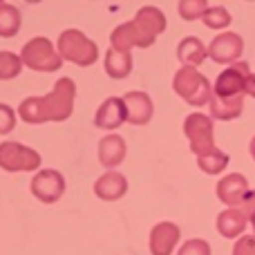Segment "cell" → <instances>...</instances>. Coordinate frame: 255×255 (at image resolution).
Instances as JSON below:
<instances>
[{"mask_svg":"<svg viewBox=\"0 0 255 255\" xmlns=\"http://www.w3.org/2000/svg\"><path fill=\"white\" fill-rule=\"evenodd\" d=\"M76 85L72 79H58L54 90L45 97H29L20 103L18 115L27 124H45V121H65L74 110Z\"/></svg>","mask_w":255,"mask_h":255,"instance_id":"cell-1","label":"cell"},{"mask_svg":"<svg viewBox=\"0 0 255 255\" xmlns=\"http://www.w3.org/2000/svg\"><path fill=\"white\" fill-rule=\"evenodd\" d=\"M166 29V16L159 7H141L130 22L119 25L112 31V47L119 52H130V47H150L157 36Z\"/></svg>","mask_w":255,"mask_h":255,"instance_id":"cell-2","label":"cell"},{"mask_svg":"<svg viewBox=\"0 0 255 255\" xmlns=\"http://www.w3.org/2000/svg\"><path fill=\"white\" fill-rule=\"evenodd\" d=\"M172 90L190 106H206L213 99V88L202 72L193 67H181L172 79Z\"/></svg>","mask_w":255,"mask_h":255,"instance_id":"cell-3","label":"cell"},{"mask_svg":"<svg viewBox=\"0 0 255 255\" xmlns=\"http://www.w3.org/2000/svg\"><path fill=\"white\" fill-rule=\"evenodd\" d=\"M58 54L65 61L74 63V65L88 67L94 65L99 58V47L79 29H67L58 38Z\"/></svg>","mask_w":255,"mask_h":255,"instance_id":"cell-4","label":"cell"},{"mask_svg":"<svg viewBox=\"0 0 255 255\" xmlns=\"http://www.w3.org/2000/svg\"><path fill=\"white\" fill-rule=\"evenodd\" d=\"M20 61L22 65L31 67L36 72H56L63 63V56L47 38L38 36V38H31L29 43H25L20 52Z\"/></svg>","mask_w":255,"mask_h":255,"instance_id":"cell-5","label":"cell"},{"mask_svg":"<svg viewBox=\"0 0 255 255\" xmlns=\"http://www.w3.org/2000/svg\"><path fill=\"white\" fill-rule=\"evenodd\" d=\"M40 166V154L16 141L0 143V168L7 172H31Z\"/></svg>","mask_w":255,"mask_h":255,"instance_id":"cell-6","label":"cell"},{"mask_svg":"<svg viewBox=\"0 0 255 255\" xmlns=\"http://www.w3.org/2000/svg\"><path fill=\"white\" fill-rule=\"evenodd\" d=\"M184 132L190 141V150H193L197 157H204V154L215 152V139H213V119L206 115H195L186 117L184 124Z\"/></svg>","mask_w":255,"mask_h":255,"instance_id":"cell-7","label":"cell"},{"mask_svg":"<svg viewBox=\"0 0 255 255\" xmlns=\"http://www.w3.org/2000/svg\"><path fill=\"white\" fill-rule=\"evenodd\" d=\"M251 79V70L249 63H233L229 70H224L215 81L213 94L222 99H233V97H244L247 94V85Z\"/></svg>","mask_w":255,"mask_h":255,"instance_id":"cell-8","label":"cell"},{"mask_svg":"<svg viewBox=\"0 0 255 255\" xmlns=\"http://www.w3.org/2000/svg\"><path fill=\"white\" fill-rule=\"evenodd\" d=\"M65 193V179L58 170H43L31 179V195L43 204H54Z\"/></svg>","mask_w":255,"mask_h":255,"instance_id":"cell-9","label":"cell"},{"mask_svg":"<svg viewBox=\"0 0 255 255\" xmlns=\"http://www.w3.org/2000/svg\"><path fill=\"white\" fill-rule=\"evenodd\" d=\"M244 52V40L242 36L233 34V31H224V34L215 36L208 47V56L215 63H235Z\"/></svg>","mask_w":255,"mask_h":255,"instance_id":"cell-10","label":"cell"},{"mask_svg":"<svg viewBox=\"0 0 255 255\" xmlns=\"http://www.w3.org/2000/svg\"><path fill=\"white\" fill-rule=\"evenodd\" d=\"M249 193H251V190H249V181H247V177H242V175H226L224 179H220V184H217V197L229 208H240Z\"/></svg>","mask_w":255,"mask_h":255,"instance_id":"cell-11","label":"cell"},{"mask_svg":"<svg viewBox=\"0 0 255 255\" xmlns=\"http://www.w3.org/2000/svg\"><path fill=\"white\" fill-rule=\"evenodd\" d=\"M179 226L172 222H159L150 231V251L152 255H170L175 244L179 242Z\"/></svg>","mask_w":255,"mask_h":255,"instance_id":"cell-12","label":"cell"},{"mask_svg":"<svg viewBox=\"0 0 255 255\" xmlns=\"http://www.w3.org/2000/svg\"><path fill=\"white\" fill-rule=\"evenodd\" d=\"M126 110H128V121L134 126H145L152 119V101L145 92H128L124 97Z\"/></svg>","mask_w":255,"mask_h":255,"instance_id":"cell-13","label":"cell"},{"mask_svg":"<svg viewBox=\"0 0 255 255\" xmlns=\"http://www.w3.org/2000/svg\"><path fill=\"white\" fill-rule=\"evenodd\" d=\"M124 121H128V110L124 99L119 97H110L108 101H103V106L97 112V126L103 130H115L119 128Z\"/></svg>","mask_w":255,"mask_h":255,"instance_id":"cell-14","label":"cell"},{"mask_svg":"<svg viewBox=\"0 0 255 255\" xmlns=\"http://www.w3.org/2000/svg\"><path fill=\"white\" fill-rule=\"evenodd\" d=\"M94 193L99 199H106V202H115V199L124 197L128 193V181L121 172H106L103 177H99L97 184H94Z\"/></svg>","mask_w":255,"mask_h":255,"instance_id":"cell-15","label":"cell"},{"mask_svg":"<svg viewBox=\"0 0 255 255\" xmlns=\"http://www.w3.org/2000/svg\"><path fill=\"white\" fill-rule=\"evenodd\" d=\"M206 56H208V47L199 38H195V36H188V38H184L177 45V58L181 61L184 67L197 70V65H202Z\"/></svg>","mask_w":255,"mask_h":255,"instance_id":"cell-16","label":"cell"},{"mask_svg":"<svg viewBox=\"0 0 255 255\" xmlns=\"http://www.w3.org/2000/svg\"><path fill=\"white\" fill-rule=\"evenodd\" d=\"M126 159V141L119 134H108L101 139L99 143V161L106 168H115L119 166Z\"/></svg>","mask_w":255,"mask_h":255,"instance_id":"cell-17","label":"cell"},{"mask_svg":"<svg viewBox=\"0 0 255 255\" xmlns=\"http://www.w3.org/2000/svg\"><path fill=\"white\" fill-rule=\"evenodd\" d=\"M247 222H249V217L240 208H229V211L220 213V217H217V231L224 238L233 240L238 235H242V231L247 229Z\"/></svg>","mask_w":255,"mask_h":255,"instance_id":"cell-18","label":"cell"},{"mask_svg":"<svg viewBox=\"0 0 255 255\" xmlns=\"http://www.w3.org/2000/svg\"><path fill=\"white\" fill-rule=\"evenodd\" d=\"M211 117L213 119H220V121H231V119H238L242 115V108H244V97H233V99H222L213 94L211 99Z\"/></svg>","mask_w":255,"mask_h":255,"instance_id":"cell-19","label":"cell"},{"mask_svg":"<svg viewBox=\"0 0 255 255\" xmlns=\"http://www.w3.org/2000/svg\"><path fill=\"white\" fill-rule=\"evenodd\" d=\"M106 72L112 79H126L132 72V56L130 52H119V49L110 47L106 54Z\"/></svg>","mask_w":255,"mask_h":255,"instance_id":"cell-20","label":"cell"},{"mask_svg":"<svg viewBox=\"0 0 255 255\" xmlns=\"http://www.w3.org/2000/svg\"><path fill=\"white\" fill-rule=\"evenodd\" d=\"M18 29H20V11L13 4L2 2L0 4V36L4 38L16 36Z\"/></svg>","mask_w":255,"mask_h":255,"instance_id":"cell-21","label":"cell"},{"mask_svg":"<svg viewBox=\"0 0 255 255\" xmlns=\"http://www.w3.org/2000/svg\"><path fill=\"white\" fill-rule=\"evenodd\" d=\"M197 166L202 168L206 175H217V172H222L229 166V154H224L222 150H215V152H211V154L197 157Z\"/></svg>","mask_w":255,"mask_h":255,"instance_id":"cell-22","label":"cell"},{"mask_svg":"<svg viewBox=\"0 0 255 255\" xmlns=\"http://www.w3.org/2000/svg\"><path fill=\"white\" fill-rule=\"evenodd\" d=\"M22 70V61L20 56L11 52H0V81H9L16 79Z\"/></svg>","mask_w":255,"mask_h":255,"instance_id":"cell-23","label":"cell"},{"mask_svg":"<svg viewBox=\"0 0 255 255\" xmlns=\"http://www.w3.org/2000/svg\"><path fill=\"white\" fill-rule=\"evenodd\" d=\"M204 22L211 29H226L231 25V13L224 7H208V11L204 13Z\"/></svg>","mask_w":255,"mask_h":255,"instance_id":"cell-24","label":"cell"},{"mask_svg":"<svg viewBox=\"0 0 255 255\" xmlns=\"http://www.w3.org/2000/svg\"><path fill=\"white\" fill-rule=\"evenodd\" d=\"M208 11L206 0H181L179 2V13L184 20H197L204 18V13Z\"/></svg>","mask_w":255,"mask_h":255,"instance_id":"cell-25","label":"cell"},{"mask_svg":"<svg viewBox=\"0 0 255 255\" xmlns=\"http://www.w3.org/2000/svg\"><path fill=\"white\" fill-rule=\"evenodd\" d=\"M177 255H211V244L206 240H188Z\"/></svg>","mask_w":255,"mask_h":255,"instance_id":"cell-26","label":"cell"},{"mask_svg":"<svg viewBox=\"0 0 255 255\" xmlns=\"http://www.w3.org/2000/svg\"><path fill=\"white\" fill-rule=\"evenodd\" d=\"M16 128V115L9 106L0 103V134H9Z\"/></svg>","mask_w":255,"mask_h":255,"instance_id":"cell-27","label":"cell"},{"mask_svg":"<svg viewBox=\"0 0 255 255\" xmlns=\"http://www.w3.org/2000/svg\"><path fill=\"white\" fill-rule=\"evenodd\" d=\"M233 255H255V235H244L235 242Z\"/></svg>","mask_w":255,"mask_h":255,"instance_id":"cell-28","label":"cell"},{"mask_svg":"<svg viewBox=\"0 0 255 255\" xmlns=\"http://www.w3.org/2000/svg\"><path fill=\"white\" fill-rule=\"evenodd\" d=\"M240 211H242L244 215H247L249 220H251V215L255 213V190H251V193L247 195V199H244V204L240 206Z\"/></svg>","mask_w":255,"mask_h":255,"instance_id":"cell-29","label":"cell"},{"mask_svg":"<svg viewBox=\"0 0 255 255\" xmlns=\"http://www.w3.org/2000/svg\"><path fill=\"white\" fill-rule=\"evenodd\" d=\"M247 94H251L255 99V74H251V79H249V85H247Z\"/></svg>","mask_w":255,"mask_h":255,"instance_id":"cell-30","label":"cell"},{"mask_svg":"<svg viewBox=\"0 0 255 255\" xmlns=\"http://www.w3.org/2000/svg\"><path fill=\"white\" fill-rule=\"evenodd\" d=\"M251 157L255 159V136H253V141H251Z\"/></svg>","mask_w":255,"mask_h":255,"instance_id":"cell-31","label":"cell"},{"mask_svg":"<svg viewBox=\"0 0 255 255\" xmlns=\"http://www.w3.org/2000/svg\"><path fill=\"white\" fill-rule=\"evenodd\" d=\"M249 222H251V226H253V231H255V213L251 215V220H249Z\"/></svg>","mask_w":255,"mask_h":255,"instance_id":"cell-32","label":"cell"}]
</instances>
